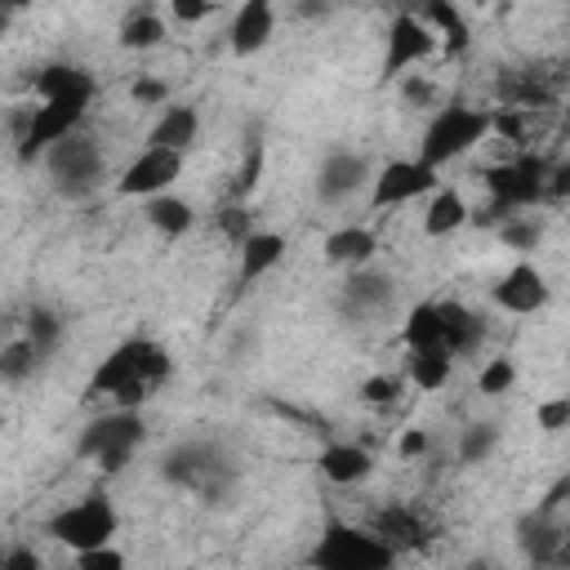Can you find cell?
<instances>
[{"mask_svg":"<svg viewBox=\"0 0 570 570\" xmlns=\"http://www.w3.org/2000/svg\"><path fill=\"white\" fill-rule=\"evenodd\" d=\"M169 370L174 361L156 338H125L94 365L89 396H107L111 410H138L160 392Z\"/></svg>","mask_w":570,"mask_h":570,"instance_id":"cell-1","label":"cell"},{"mask_svg":"<svg viewBox=\"0 0 570 570\" xmlns=\"http://www.w3.org/2000/svg\"><path fill=\"white\" fill-rule=\"evenodd\" d=\"M494 134V111L485 107H468V102H445L428 116L423 138H419V160L432 169H445L450 160L468 156L472 147H481Z\"/></svg>","mask_w":570,"mask_h":570,"instance_id":"cell-2","label":"cell"},{"mask_svg":"<svg viewBox=\"0 0 570 570\" xmlns=\"http://www.w3.org/2000/svg\"><path fill=\"white\" fill-rule=\"evenodd\" d=\"M307 561H312V570H392L396 566V548L383 543L370 525L330 517L321 525Z\"/></svg>","mask_w":570,"mask_h":570,"instance_id":"cell-3","label":"cell"},{"mask_svg":"<svg viewBox=\"0 0 570 570\" xmlns=\"http://www.w3.org/2000/svg\"><path fill=\"white\" fill-rule=\"evenodd\" d=\"M120 530V512L107 494H85L67 508H58L49 521H45V534L58 539L62 548L71 552H89V548H107Z\"/></svg>","mask_w":570,"mask_h":570,"instance_id":"cell-4","label":"cell"},{"mask_svg":"<svg viewBox=\"0 0 570 570\" xmlns=\"http://www.w3.org/2000/svg\"><path fill=\"white\" fill-rule=\"evenodd\" d=\"M142 441V419L138 410H107L102 419H94L76 445L80 459H94L102 472H120L129 463V454Z\"/></svg>","mask_w":570,"mask_h":570,"instance_id":"cell-5","label":"cell"},{"mask_svg":"<svg viewBox=\"0 0 570 570\" xmlns=\"http://www.w3.org/2000/svg\"><path fill=\"white\" fill-rule=\"evenodd\" d=\"M548 165L543 156H512L494 169H485V187H490V200L499 214H521L530 205L543 200V183H548Z\"/></svg>","mask_w":570,"mask_h":570,"instance_id":"cell-6","label":"cell"},{"mask_svg":"<svg viewBox=\"0 0 570 570\" xmlns=\"http://www.w3.org/2000/svg\"><path fill=\"white\" fill-rule=\"evenodd\" d=\"M45 169L62 196H85L102 183V147L89 134H71L45 156Z\"/></svg>","mask_w":570,"mask_h":570,"instance_id":"cell-7","label":"cell"},{"mask_svg":"<svg viewBox=\"0 0 570 570\" xmlns=\"http://www.w3.org/2000/svg\"><path fill=\"white\" fill-rule=\"evenodd\" d=\"M436 187H441V178H436L432 165H423L419 156H401V160H387V165L374 169V178H370V209H392V205L432 196Z\"/></svg>","mask_w":570,"mask_h":570,"instance_id":"cell-8","label":"cell"},{"mask_svg":"<svg viewBox=\"0 0 570 570\" xmlns=\"http://www.w3.org/2000/svg\"><path fill=\"white\" fill-rule=\"evenodd\" d=\"M183 174V151H160V147H142L116 178V196L125 200H156V196H169V187L178 183Z\"/></svg>","mask_w":570,"mask_h":570,"instance_id":"cell-9","label":"cell"},{"mask_svg":"<svg viewBox=\"0 0 570 570\" xmlns=\"http://www.w3.org/2000/svg\"><path fill=\"white\" fill-rule=\"evenodd\" d=\"M436 49H441V40H436V31H432L419 13H396L392 27H387L383 76H387V80H401V76H410V67L428 62Z\"/></svg>","mask_w":570,"mask_h":570,"instance_id":"cell-10","label":"cell"},{"mask_svg":"<svg viewBox=\"0 0 570 570\" xmlns=\"http://www.w3.org/2000/svg\"><path fill=\"white\" fill-rule=\"evenodd\" d=\"M490 298H494V307H499V312L534 316V312H543V307H548L552 289H548V276H543L534 263H512V267L494 281Z\"/></svg>","mask_w":570,"mask_h":570,"instance_id":"cell-11","label":"cell"},{"mask_svg":"<svg viewBox=\"0 0 570 570\" xmlns=\"http://www.w3.org/2000/svg\"><path fill=\"white\" fill-rule=\"evenodd\" d=\"M374 174H370V160L361 156V151H330L325 160H321V169H316V196L325 200V205H338V200H347L361 183H370Z\"/></svg>","mask_w":570,"mask_h":570,"instance_id":"cell-12","label":"cell"},{"mask_svg":"<svg viewBox=\"0 0 570 570\" xmlns=\"http://www.w3.org/2000/svg\"><path fill=\"white\" fill-rule=\"evenodd\" d=\"M276 36V9L267 0H245L236 13H232V27H227V49L236 58H249L258 49H267V40Z\"/></svg>","mask_w":570,"mask_h":570,"instance_id":"cell-13","label":"cell"},{"mask_svg":"<svg viewBox=\"0 0 570 570\" xmlns=\"http://www.w3.org/2000/svg\"><path fill=\"white\" fill-rule=\"evenodd\" d=\"M31 94L36 102H94V76L85 67H71V62H49L36 71L31 80Z\"/></svg>","mask_w":570,"mask_h":570,"instance_id":"cell-14","label":"cell"},{"mask_svg":"<svg viewBox=\"0 0 570 570\" xmlns=\"http://www.w3.org/2000/svg\"><path fill=\"white\" fill-rule=\"evenodd\" d=\"M325 263L334 267H347V272H361V267H374V254H379V236L361 223H347V227H334L321 245Z\"/></svg>","mask_w":570,"mask_h":570,"instance_id":"cell-15","label":"cell"},{"mask_svg":"<svg viewBox=\"0 0 570 570\" xmlns=\"http://www.w3.org/2000/svg\"><path fill=\"white\" fill-rule=\"evenodd\" d=\"M316 468H321V476H325L330 485H361V481H370V472H374V454H370L365 445H356V441H330V445L321 450Z\"/></svg>","mask_w":570,"mask_h":570,"instance_id":"cell-16","label":"cell"},{"mask_svg":"<svg viewBox=\"0 0 570 570\" xmlns=\"http://www.w3.org/2000/svg\"><path fill=\"white\" fill-rule=\"evenodd\" d=\"M218 472H223V459L209 445H183L165 459V476L174 485H187V490H214Z\"/></svg>","mask_w":570,"mask_h":570,"instance_id":"cell-17","label":"cell"},{"mask_svg":"<svg viewBox=\"0 0 570 570\" xmlns=\"http://www.w3.org/2000/svg\"><path fill=\"white\" fill-rule=\"evenodd\" d=\"M200 134V111L187 107V102H174L160 111V120L147 129V147H160V151H187Z\"/></svg>","mask_w":570,"mask_h":570,"instance_id":"cell-18","label":"cell"},{"mask_svg":"<svg viewBox=\"0 0 570 570\" xmlns=\"http://www.w3.org/2000/svg\"><path fill=\"white\" fill-rule=\"evenodd\" d=\"M383 543H392L396 552H414V548H423L428 543V525H423V517L414 512V508H405V503H392V508H383L379 517H374V525H370Z\"/></svg>","mask_w":570,"mask_h":570,"instance_id":"cell-19","label":"cell"},{"mask_svg":"<svg viewBox=\"0 0 570 570\" xmlns=\"http://www.w3.org/2000/svg\"><path fill=\"white\" fill-rule=\"evenodd\" d=\"M472 218L468 200L454 191V187H436L428 196V209H423V236L428 240H441V236H454L463 223Z\"/></svg>","mask_w":570,"mask_h":570,"instance_id":"cell-20","label":"cell"},{"mask_svg":"<svg viewBox=\"0 0 570 570\" xmlns=\"http://www.w3.org/2000/svg\"><path fill=\"white\" fill-rule=\"evenodd\" d=\"M445 316V352L450 356H472L485 343V321L468 303H441Z\"/></svg>","mask_w":570,"mask_h":570,"instance_id":"cell-21","label":"cell"},{"mask_svg":"<svg viewBox=\"0 0 570 570\" xmlns=\"http://www.w3.org/2000/svg\"><path fill=\"white\" fill-rule=\"evenodd\" d=\"M401 343H405V352L445 347V316H441V303H414V307L405 312Z\"/></svg>","mask_w":570,"mask_h":570,"instance_id":"cell-22","label":"cell"},{"mask_svg":"<svg viewBox=\"0 0 570 570\" xmlns=\"http://www.w3.org/2000/svg\"><path fill=\"white\" fill-rule=\"evenodd\" d=\"M392 294H396L392 276H383V272H374V267L352 272L347 285H343V303H347L352 312H379V307L392 303Z\"/></svg>","mask_w":570,"mask_h":570,"instance_id":"cell-23","label":"cell"},{"mask_svg":"<svg viewBox=\"0 0 570 570\" xmlns=\"http://www.w3.org/2000/svg\"><path fill=\"white\" fill-rule=\"evenodd\" d=\"M432 31H436V40H441V53L445 58H459L468 45H472V31H468V22H463V13L454 9V4H445V0H432L423 13H419Z\"/></svg>","mask_w":570,"mask_h":570,"instance_id":"cell-24","label":"cell"},{"mask_svg":"<svg viewBox=\"0 0 570 570\" xmlns=\"http://www.w3.org/2000/svg\"><path fill=\"white\" fill-rule=\"evenodd\" d=\"M142 218L160 232V236H169V240H178V236H187L191 227H196V209H191V200H183V196H156V200H147L142 205Z\"/></svg>","mask_w":570,"mask_h":570,"instance_id":"cell-25","label":"cell"},{"mask_svg":"<svg viewBox=\"0 0 570 570\" xmlns=\"http://www.w3.org/2000/svg\"><path fill=\"white\" fill-rule=\"evenodd\" d=\"M454 374V356L445 347H428V352H410L405 356V379L419 387V392H441Z\"/></svg>","mask_w":570,"mask_h":570,"instance_id":"cell-26","label":"cell"},{"mask_svg":"<svg viewBox=\"0 0 570 570\" xmlns=\"http://www.w3.org/2000/svg\"><path fill=\"white\" fill-rule=\"evenodd\" d=\"M281 258H285V236H281V232H254V236L240 245V281L267 276Z\"/></svg>","mask_w":570,"mask_h":570,"instance_id":"cell-27","label":"cell"},{"mask_svg":"<svg viewBox=\"0 0 570 570\" xmlns=\"http://www.w3.org/2000/svg\"><path fill=\"white\" fill-rule=\"evenodd\" d=\"M165 18L156 9H134L125 22H120V49H134V53H147L156 45H165Z\"/></svg>","mask_w":570,"mask_h":570,"instance_id":"cell-28","label":"cell"},{"mask_svg":"<svg viewBox=\"0 0 570 570\" xmlns=\"http://www.w3.org/2000/svg\"><path fill=\"white\" fill-rule=\"evenodd\" d=\"M566 534H570V530H561L552 517H539V512H534V517L525 521L521 548H525V552H530L539 566H552V552L561 548V539H566Z\"/></svg>","mask_w":570,"mask_h":570,"instance_id":"cell-29","label":"cell"},{"mask_svg":"<svg viewBox=\"0 0 570 570\" xmlns=\"http://www.w3.org/2000/svg\"><path fill=\"white\" fill-rule=\"evenodd\" d=\"M499 240H503L508 249H517V254L539 249V240H543V223H539L534 214H503V218H499Z\"/></svg>","mask_w":570,"mask_h":570,"instance_id":"cell-30","label":"cell"},{"mask_svg":"<svg viewBox=\"0 0 570 570\" xmlns=\"http://www.w3.org/2000/svg\"><path fill=\"white\" fill-rule=\"evenodd\" d=\"M22 338H27L40 356H49L53 343L62 338V321H58V312H53V307H31V312H27V325H22Z\"/></svg>","mask_w":570,"mask_h":570,"instance_id":"cell-31","label":"cell"},{"mask_svg":"<svg viewBox=\"0 0 570 570\" xmlns=\"http://www.w3.org/2000/svg\"><path fill=\"white\" fill-rule=\"evenodd\" d=\"M45 356L18 334V338H9L4 343V352H0V374H4V383H22V379H31L36 374V365H40Z\"/></svg>","mask_w":570,"mask_h":570,"instance_id":"cell-32","label":"cell"},{"mask_svg":"<svg viewBox=\"0 0 570 570\" xmlns=\"http://www.w3.org/2000/svg\"><path fill=\"white\" fill-rule=\"evenodd\" d=\"M494 445H499V428L494 423H468L463 436H459V463L476 468V463H485L494 454Z\"/></svg>","mask_w":570,"mask_h":570,"instance_id":"cell-33","label":"cell"},{"mask_svg":"<svg viewBox=\"0 0 570 570\" xmlns=\"http://www.w3.org/2000/svg\"><path fill=\"white\" fill-rule=\"evenodd\" d=\"M512 383H517L512 356H490V361L481 365V374H476V392H481V396H503V392H512Z\"/></svg>","mask_w":570,"mask_h":570,"instance_id":"cell-34","label":"cell"},{"mask_svg":"<svg viewBox=\"0 0 570 570\" xmlns=\"http://www.w3.org/2000/svg\"><path fill=\"white\" fill-rule=\"evenodd\" d=\"M534 428L543 436H561L570 428V396H543L534 405Z\"/></svg>","mask_w":570,"mask_h":570,"instance_id":"cell-35","label":"cell"},{"mask_svg":"<svg viewBox=\"0 0 570 570\" xmlns=\"http://www.w3.org/2000/svg\"><path fill=\"white\" fill-rule=\"evenodd\" d=\"M401 98L410 107H441V85L423 71H410V76H401Z\"/></svg>","mask_w":570,"mask_h":570,"instance_id":"cell-36","label":"cell"},{"mask_svg":"<svg viewBox=\"0 0 570 570\" xmlns=\"http://www.w3.org/2000/svg\"><path fill=\"white\" fill-rule=\"evenodd\" d=\"M396 396H401V379H396V374H370V379L361 383V401L374 405V410L392 405Z\"/></svg>","mask_w":570,"mask_h":570,"instance_id":"cell-37","label":"cell"},{"mask_svg":"<svg viewBox=\"0 0 570 570\" xmlns=\"http://www.w3.org/2000/svg\"><path fill=\"white\" fill-rule=\"evenodd\" d=\"M76 570H129V561H125V552L116 543H107V548L76 552Z\"/></svg>","mask_w":570,"mask_h":570,"instance_id":"cell-38","label":"cell"},{"mask_svg":"<svg viewBox=\"0 0 570 570\" xmlns=\"http://www.w3.org/2000/svg\"><path fill=\"white\" fill-rule=\"evenodd\" d=\"M218 227H223V236H227L236 249L254 236V227H249V209H245V205H227V209L218 214Z\"/></svg>","mask_w":570,"mask_h":570,"instance_id":"cell-39","label":"cell"},{"mask_svg":"<svg viewBox=\"0 0 570 570\" xmlns=\"http://www.w3.org/2000/svg\"><path fill=\"white\" fill-rule=\"evenodd\" d=\"M129 98L142 102V107H160V102H169V85H165L160 76H138V80L129 85Z\"/></svg>","mask_w":570,"mask_h":570,"instance_id":"cell-40","label":"cell"},{"mask_svg":"<svg viewBox=\"0 0 570 570\" xmlns=\"http://www.w3.org/2000/svg\"><path fill=\"white\" fill-rule=\"evenodd\" d=\"M543 200H570V160H552V165H548Z\"/></svg>","mask_w":570,"mask_h":570,"instance_id":"cell-41","label":"cell"},{"mask_svg":"<svg viewBox=\"0 0 570 570\" xmlns=\"http://www.w3.org/2000/svg\"><path fill=\"white\" fill-rule=\"evenodd\" d=\"M0 570H45V557L36 548H27V543H9Z\"/></svg>","mask_w":570,"mask_h":570,"instance_id":"cell-42","label":"cell"},{"mask_svg":"<svg viewBox=\"0 0 570 570\" xmlns=\"http://www.w3.org/2000/svg\"><path fill=\"white\" fill-rule=\"evenodd\" d=\"M258 174H263V147H249L240 174H236V196H249L258 187Z\"/></svg>","mask_w":570,"mask_h":570,"instance_id":"cell-43","label":"cell"},{"mask_svg":"<svg viewBox=\"0 0 570 570\" xmlns=\"http://www.w3.org/2000/svg\"><path fill=\"white\" fill-rule=\"evenodd\" d=\"M209 13H214V4H200V0H174V4H169V18H174V22H183V27L205 22Z\"/></svg>","mask_w":570,"mask_h":570,"instance_id":"cell-44","label":"cell"},{"mask_svg":"<svg viewBox=\"0 0 570 570\" xmlns=\"http://www.w3.org/2000/svg\"><path fill=\"white\" fill-rule=\"evenodd\" d=\"M396 454H401V459H419V454H428V432H423V428H405L401 441H396Z\"/></svg>","mask_w":570,"mask_h":570,"instance_id":"cell-45","label":"cell"},{"mask_svg":"<svg viewBox=\"0 0 570 570\" xmlns=\"http://www.w3.org/2000/svg\"><path fill=\"white\" fill-rule=\"evenodd\" d=\"M552 570H570V534L561 539V548L552 552Z\"/></svg>","mask_w":570,"mask_h":570,"instance_id":"cell-46","label":"cell"}]
</instances>
